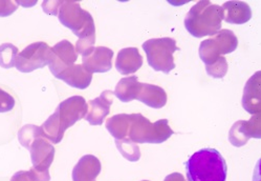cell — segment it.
I'll return each mask as SVG.
<instances>
[{"instance_id":"cell-1","label":"cell","mask_w":261,"mask_h":181,"mask_svg":"<svg viewBox=\"0 0 261 181\" xmlns=\"http://www.w3.org/2000/svg\"><path fill=\"white\" fill-rule=\"evenodd\" d=\"M188 181H226L228 167L225 158L215 149L195 152L185 162Z\"/></svg>"},{"instance_id":"cell-2","label":"cell","mask_w":261,"mask_h":181,"mask_svg":"<svg viewBox=\"0 0 261 181\" xmlns=\"http://www.w3.org/2000/svg\"><path fill=\"white\" fill-rule=\"evenodd\" d=\"M223 11L208 0L198 2L185 18V28L196 38L215 35L221 30Z\"/></svg>"},{"instance_id":"cell-3","label":"cell","mask_w":261,"mask_h":181,"mask_svg":"<svg viewBox=\"0 0 261 181\" xmlns=\"http://www.w3.org/2000/svg\"><path fill=\"white\" fill-rule=\"evenodd\" d=\"M128 138L136 143H163L169 139L174 132L169 126L167 119L151 123L142 114H132Z\"/></svg>"},{"instance_id":"cell-4","label":"cell","mask_w":261,"mask_h":181,"mask_svg":"<svg viewBox=\"0 0 261 181\" xmlns=\"http://www.w3.org/2000/svg\"><path fill=\"white\" fill-rule=\"evenodd\" d=\"M148 64L154 71L169 74L175 69L173 53L179 49L176 41L169 37L149 39L143 43Z\"/></svg>"},{"instance_id":"cell-5","label":"cell","mask_w":261,"mask_h":181,"mask_svg":"<svg viewBox=\"0 0 261 181\" xmlns=\"http://www.w3.org/2000/svg\"><path fill=\"white\" fill-rule=\"evenodd\" d=\"M59 21L78 36L79 39L87 36L96 35V27L94 18L89 12L81 9L76 2H64L59 13Z\"/></svg>"},{"instance_id":"cell-6","label":"cell","mask_w":261,"mask_h":181,"mask_svg":"<svg viewBox=\"0 0 261 181\" xmlns=\"http://www.w3.org/2000/svg\"><path fill=\"white\" fill-rule=\"evenodd\" d=\"M238 47V39L231 30H220L213 38L201 41L199 44V57L208 65L216 61L220 55H227Z\"/></svg>"},{"instance_id":"cell-7","label":"cell","mask_w":261,"mask_h":181,"mask_svg":"<svg viewBox=\"0 0 261 181\" xmlns=\"http://www.w3.org/2000/svg\"><path fill=\"white\" fill-rule=\"evenodd\" d=\"M33 168L30 173L35 181H49V168L54 161L55 148L44 137L37 138L30 148Z\"/></svg>"},{"instance_id":"cell-8","label":"cell","mask_w":261,"mask_h":181,"mask_svg":"<svg viewBox=\"0 0 261 181\" xmlns=\"http://www.w3.org/2000/svg\"><path fill=\"white\" fill-rule=\"evenodd\" d=\"M50 49L47 43L39 41L28 46L21 53L18 54L15 67L21 73L43 69L48 65L50 58Z\"/></svg>"},{"instance_id":"cell-9","label":"cell","mask_w":261,"mask_h":181,"mask_svg":"<svg viewBox=\"0 0 261 181\" xmlns=\"http://www.w3.org/2000/svg\"><path fill=\"white\" fill-rule=\"evenodd\" d=\"M78 59L76 48L68 40H62L50 49L48 67L50 73L57 78L63 72L73 65Z\"/></svg>"},{"instance_id":"cell-10","label":"cell","mask_w":261,"mask_h":181,"mask_svg":"<svg viewBox=\"0 0 261 181\" xmlns=\"http://www.w3.org/2000/svg\"><path fill=\"white\" fill-rule=\"evenodd\" d=\"M88 106L82 96H72L62 101L56 108L59 121L66 130L77 121L83 119L87 114Z\"/></svg>"},{"instance_id":"cell-11","label":"cell","mask_w":261,"mask_h":181,"mask_svg":"<svg viewBox=\"0 0 261 181\" xmlns=\"http://www.w3.org/2000/svg\"><path fill=\"white\" fill-rule=\"evenodd\" d=\"M114 51L106 47H97L87 56L82 57L83 66L90 73H106L113 67Z\"/></svg>"},{"instance_id":"cell-12","label":"cell","mask_w":261,"mask_h":181,"mask_svg":"<svg viewBox=\"0 0 261 181\" xmlns=\"http://www.w3.org/2000/svg\"><path fill=\"white\" fill-rule=\"evenodd\" d=\"M114 101V92L104 90L98 98L88 101V110L85 119L91 125H101L110 112V105Z\"/></svg>"},{"instance_id":"cell-13","label":"cell","mask_w":261,"mask_h":181,"mask_svg":"<svg viewBox=\"0 0 261 181\" xmlns=\"http://www.w3.org/2000/svg\"><path fill=\"white\" fill-rule=\"evenodd\" d=\"M261 72L248 80L242 95V106L250 114H259L261 111Z\"/></svg>"},{"instance_id":"cell-14","label":"cell","mask_w":261,"mask_h":181,"mask_svg":"<svg viewBox=\"0 0 261 181\" xmlns=\"http://www.w3.org/2000/svg\"><path fill=\"white\" fill-rule=\"evenodd\" d=\"M102 165L94 155H84L72 170V181H96Z\"/></svg>"},{"instance_id":"cell-15","label":"cell","mask_w":261,"mask_h":181,"mask_svg":"<svg viewBox=\"0 0 261 181\" xmlns=\"http://www.w3.org/2000/svg\"><path fill=\"white\" fill-rule=\"evenodd\" d=\"M143 65V57L137 48L122 49L117 56L116 67L122 75L136 73Z\"/></svg>"},{"instance_id":"cell-16","label":"cell","mask_w":261,"mask_h":181,"mask_svg":"<svg viewBox=\"0 0 261 181\" xmlns=\"http://www.w3.org/2000/svg\"><path fill=\"white\" fill-rule=\"evenodd\" d=\"M223 11V20L231 25H244L251 20L252 10L244 2H227L221 7Z\"/></svg>"},{"instance_id":"cell-17","label":"cell","mask_w":261,"mask_h":181,"mask_svg":"<svg viewBox=\"0 0 261 181\" xmlns=\"http://www.w3.org/2000/svg\"><path fill=\"white\" fill-rule=\"evenodd\" d=\"M57 78L72 87L85 89L91 83L92 74L82 64H73L70 67L66 69Z\"/></svg>"},{"instance_id":"cell-18","label":"cell","mask_w":261,"mask_h":181,"mask_svg":"<svg viewBox=\"0 0 261 181\" xmlns=\"http://www.w3.org/2000/svg\"><path fill=\"white\" fill-rule=\"evenodd\" d=\"M137 100L152 108H162L167 103V94L165 89L159 85L142 83Z\"/></svg>"},{"instance_id":"cell-19","label":"cell","mask_w":261,"mask_h":181,"mask_svg":"<svg viewBox=\"0 0 261 181\" xmlns=\"http://www.w3.org/2000/svg\"><path fill=\"white\" fill-rule=\"evenodd\" d=\"M142 87V83L137 76L122 78L116 85L114 94L122 102H130L138 98Z\"/></svg>"},{"instance_id":"cell-20","label":"cell","mask_w":261,"mask_h":181,"mask_svg":"<svg viewBox=\"0 0 261 181\" xmlns=\"http://www.w3.org/2000/svg\"><path fill=\"white\" fill-rule=\"evenodd\" d=\"M132 117V114H118L110 117L106 122V129L116 140L127 138Z\"/></svg>"},{"instance_id":"cell-21","label":"cell","mask_w":261,"mask_h":181,"mask_svg":"<svg viewBox=\"0 0 261 181\" xmlns=\"http://www.w3.org/2000/svg\"><path fill=\"white\" fill-rule=\"evenodd\" d=\"M41 128L45 138L54 144L61 142L64 136V132L66 131L60 123L58 115L56 112L50 115V117H48V119L42 124Z\"/></svg>"},{"instance_id":"cell-22","label":"cell","mask_w":261,"mask_h":181,"mask_svg":"<svg viewBox=\"0 0 261 181\" xmlns=\"http://www.w3.org/2000/svg\"><path fill=\"white\" fill-rule=\"evenodd\" d=\"M39 137H44L43 131L41 126L34 125V124H27L18 132V140H19L20 144L25 149L31 148L32 143Z\"/></svg>"},{"instance_id":"cell-23","label":"cell","mask_w":261,"mask_h":181,"mask_svg":"<svg viewBox=\"0 0 261 181\" xmlns=\"http://www.w3.org/2000/svg\"><path fill=\"white\" fill-rule=\"evenodd\" d=\"M116 146L122 156L132 162L139 161L141 158V151L138 144L129 138H124L121 140H116Z\"/></svg>"},{"instance_id":"cell-24","label":"cell","mask_w":261,"mask_h":181,"mask_svg":"<svg viewBox=\"0 0 261 181\" xmlns=\"http://www.w3.org/2000/svg\"><path fill=\"white\" fill-rule=\"evenodd\" d=\"M250 137L245 128V120H238L235 122L229 132V140L236 148L244 147L248 143Z\"/></svg>"},{"instance_id":"cell-25","label":"cell","mask_w":261,"mask_h":181,"mask_svg":"<svg viewBox=\"0 0 261 181\" xmlns=\"http://www.w3.org/2000/svg\"><path fill=\"white\" fill-rule=\"evenodd\" d=\"M18 56V48L12 43L0 44V66L12 69L15 66Z\"/></svg>"},{"instance_id":"cell-26","label":"cell","mask_w":261,"mask_h":181,"mask_svg":"<svg viewBox=\"0 0 261 181\" xmlns=\"http://www.w3.org/2000/svg\"><path fill=\"white\" fill-rule=\"evenodd\" d=\"M228 62L225 57H219L216 61L206 65L207 74L213 78H223L228 72Z\"/></svg>"},{"instance_id":"cell-27","label":"cell","mask_w":261,"mask_h":181,"mask_svg":"<svg viewBox=\"0 0 261 181\" xmlns=\"http://www.w3.org/2000/svg\"><path fill=\"white\" fill-rule=\"evenodd\" d=\"M260 113L255 114L250 120L246 121L245 120V125H246V130L250 138H261V128H260Z\"/></svg>"},{"instance_id":"cell-28","label":"cell","mask_w":261,"mask_h":181,"mask_svg":"<svg viewBox=\"0 0 261 181\" xmlns=\"http://www.w3.org/2000/svg\"><path fill=\"white\" fill-rule=\"evenodd\" d=\"M95 43H96V35H91L87 36V37L80 38L77 43H76V50L78 51L79 54L84 57L87 56L88 54L95 49Z\"/></svg>"},{"instance_id":"cell-29","label":"cell","mask_w":261,"mask_h":181,"mask_svg":"<svg viewBox=\"0 0 261 181\" xmlns=\"http://www.w3.org/2000/svg\"><path fill=\"white\" fill-rule=\"evenodd\" d=\"M15 106V99L6 90L0 88V113L11 112Z\"/></svg>"},{"instance_id":"cell-30","label":"cell","mask_w":261,"mask_h":181,"mask_svg":"<svg viewBox=\"0 0 261 181\" xmlns=\"http://www.w3.org/2000/svg\"><path fill=\"white\" fill-rule=\"evenodd\" d=\"M17 10L15 3L10 0H0V17H8Z\"/></svg>"},{"instance_id":"cell-31","label":"cell","mask_w":261,"mask_h":181,"mask_svg":"<svg viewBox=\"0 0 261 181\" xmlns=\"http://www.w3.org/2000/svg\"><path fill=\"white\" fill-rule=\"evenodd\" d=\"M64 2H44L42 4V9L47 15H58L59 8Z\"/></svg>"},{"instance_id":"cell-32","label":"cell","mask_w":261,"mask_h":181,"mask_svg":"<svg viewBox=\"0 0 261 181\" xmlns=\"http://www.w3.org/2000/svg\"><path fill=\"white\" fill-rule=\"evenodd\" d=\"M11 181H35V180L29 171L28 172L19 171L13 175V177L11 178Z\"/></svg>"},{"instance_id":"cell-33","label":"cell","mask_w":261,"mask_h":181,"mask_svg":"<svg viewBox=\"0 0 261 181\" xmlns=\"http://www.w3.org/2000/svg\"><path fill=\"white\" fill-rule=\"evenodd\" d=\"M164 181H185V178L181 174L179 173H173L168 175Z\"/></svg>"},{"instance_id":"cell-34","label":"cell","mask_w":261,"mask_h":181,"mask_svg":"<svg viewBox=\"0 0 261 181\" xmlns=\"http://www.w3.org/2000/svg\"><path fill=\"white\" fill-rule=\"evenodd\" d=\"M143 181H149V180H143Z\"/></svg>"}]
</instances>
